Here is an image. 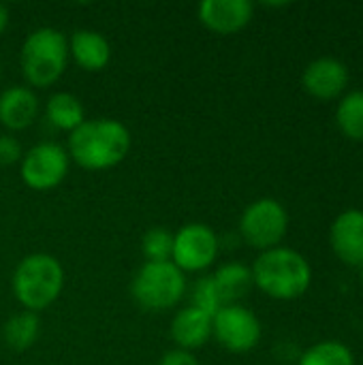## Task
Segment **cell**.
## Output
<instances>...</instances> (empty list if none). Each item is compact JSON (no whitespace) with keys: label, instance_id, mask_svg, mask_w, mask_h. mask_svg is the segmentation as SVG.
Segmentation results:
<instances>
[{"label":"cell","instance_id":"obj_1","mask_svg":"<svg viewBox=\"0 0 363 365\" xmlns=\"http://www.w3.org/2000/svg\"><path fill=\"white\" fill-rule=\"evenodd\" d=\"M131 150L128 128L111 118L86 120L68 135V158L86 171H103L120 165Z\"/></svg>","mask_w":363,"mask_h":365},{"label":"cell","instance_id":"obj_2","mask_svg":"<svg viewBox=\"0 0 363 365\" xmlns=\"http://www.w3.org/2000/svg\"><path fill=\"white\" fill-rule=\"evenodd\" d=\"M252 282L274 299H295L310 287L308 261L291 248L265 250L252 265Z\"/></svg>","mask_w":363,"mask_h":365},{"label":"cell","instance_id":"obj_3","mask_svg":"<svg viewBox=\"0 0 363 365\" xmlns=\"http://www.w3.org/2000/svg\"><path fill=\"white\" fill-rule=\"evenodd\" d=\"M13 295L28 312H41L49 308L62 293L64 269L51 255L34 252L19 261L13 272Z\"/></svg>","mask_w":363,"mask_h":365},{"label":"cell","instance_id":"obj_4","mask_svg":"<svg viewBox=\"0 0 363 365\" xmlns=\"http://www.w3.org/2000/svg\"><path fill=\"white\" fill-rule=\"evenodd\" d=\"M68 64V38L56 28H36L19 51V66L30 86H53Z\"/></svg>","mask_w":363,"mask_h":365},{"label":"cell","instance_id":"obj_5","mask_svg":"<svg viewBox=\"0 0 363 365\" xmlns=\"http://www.w3.org/2000/svg\"><path fill=\"white\" fill-rule=\"evenodd\" d=\"M133 297L145 310H169L186 293V276L171 261L145 263L133 280Z\"/></svg>","mask_w":363,"mask_h":365},{"label":"cell","instance_id":"obj_6","mask_svg":"<svg viewBox=\"0 0 363 365\" xmlns=\"http://www.w3.org/2000/svg\"><path fill=\"white\" fill-rule=\"evenodd\" d=\"M287 227H289L287 210L276 199H259L250 203L240 218L242 237L252 248H261V250L276 248V244L285 237Z\"/></svg>","mask_w":363,"mask_h":365},{"label":"cell","instance_id":"obj_7","mask_svg":"<svg viewBox=\"0 0 363 365\" xmlns=\"http://www.w3.org/2000/svg\"><path fill=\"white\" fill-rule=\"evenodd\" d=\"M19 173L28 188L39 192L51 190L68 173V152L51 141L39 143L21 156Z\"/></svg>","mask_w":363,"mask_h":365},{"label":"cell","instance_id":"obj_8","mask_svg":"<svg viewBox=\"0 0 363 365\" xmlns=\"http://www.w3.org/2000/svg\"><path fill=\"white\" fill-rule=\"evenodd\" d=\"M216 255L218 237L201 222H188L173 235L171 263L180 272H203L214 263Z\"/></svg>","mask_w":363,"mask_h":365},{"label":"cell","instance_id":"obj_9","mask_svg":"<svg viewBox=\"0 0 363 365\" xmlns=\"http://www.w3.org/2000/svg\"><path fill=\"white\" fill-rule=\"evenodd\" d=\"M212 334L227 351L248 353L261 340V323L248 308L231 304L212 317Z\"/></svg>","mask_w":363,"mask_h":365},{"label":"cell","instance_id":"obj_10","mask_svg":"<svg viewBox=\"0 0 363 365\" xmlns=\"http://www.w3.org/2000/svg\"><path fill=\"white\" fill-rule=\"evenodd\" d=\"M252 2L248 0H203L199 4V21L216 34H233L252 19Z\"/></svg>","mask_w":363,"mask_h":365},{"label":"cell","instance_id":"obj_11","mask_svg":"<svg viewBox=\"0 0 363 365\" xmlns=\"http://www.w3.org/2000/svg\"><path fill=\"white\" fill-rule=\"evenodd\" d=\"M304 88L317 96V98H334L336 94H340L349 81V68L344 66V62L336 60V58H319L312 60L306 71H304Z\"/></svg>","mask_w":363,"mask_h":365},{"label":"cell","instance_id":"obj_12","mask_svg":"<svg viewBox=\"0 0 363 365\" xmlns=\"http://www.w3.org/2000/svg\"><path fill=\"white\" fill-rule=\"evenodd\" d=\"M39 115V98L26 86H11L0 94V124L9 130H24Z\"/></svg>","mask_w":363,"mask_h":365},{"label":"cell","instance_id":"obj_13","mask_svg":"<svg viewBox=\"0 0 363 365\" xmlns=\"http://www.w3.org/2000/svg\"><path fill=\"white\" fill-rule=\"evenodd\" d=\"M332 246L349 265H363V212L349 210L332 225Z\"/></svg>","mask_w":363,"mask_h":365},{"label":"cell","instance_id":"obj_14","mask_svg":"<svg viewBox=\"0 0 363 365\" xmlns=\"http://www.w3.org/2000/svg\"><path fill=\"white\" fill-rule=\"evenodd\" d=\"M173 342L178 344L180 351H195L201 349L210 336H212V317L208 312H203L197 306H188L182 308L173 321H171V329H169Z\"/></svg>","mask_w":363,"mask_h":365},{"label":"cell","instance_id":"obj_15","mask_svg":"<svg viewBox=\"0 0 363 365\" xmlns=\"http://www.w3.org/2000/svg\"><path fill=\"white\" fill-rule=\"evenodd\" d=\"M68 56H73L77 66H81L83 71L96 73L109 64L111 47H109V41L101 32L77 30V32H73V36L68 41Z\"/></svg>","mask_w":363,"mask_h":365},{"label":"cell","instance_id":"obj_16","mask_svg":"<svg viewBox=\"0 0 363 365\" xmlns=\"http://www.w3.org/2000/svg\"><path fill=\"white\" fill-rule=\"evenodd\" d=\"M212 284L223 306L237 304L252 289V272L242 263H227L212 276Z\"/></svg>","mask_w":363,"mask_h":365},{"label":"cell","instance_id":"obj_17","mask_svg":"<svg viewBox=\"0 0 363 365\" xmlns=\"http://www.w3.org/2000/svg\"><path fill=\"white\" fill-rule=\"evenodd\" d=\"M45 115L51 126H56L58 130H66V133H73L77 126H81L86 122L83 105L71 92L51 94L45 105Z\"/></svg>","mask_w":363,"mask_h":365},{"label":"cell","instance_id":"obj_18","mask_svg":"<svg viewBox=\"0 0 363 365\" xmlns=\"http://www.w3.org/2000/svg\"><path fill=\"white\" fill-rule=\"evenodd\" d=\"M39 331H41V321L34 312H19V314H13L6 323H4V329H2V336H4V342L9 349L13 351H26L30 349L36 338H39Z\"/></svg>","mask_w":363,"mask_h":365},{"label":"cell","instance_id":"obj_19","mask_svg":"<svg viewBox=\"0 0 363 365\" xmlns=\"http://www.w3.org/2000/svg\"><path fill=\"white\" fill-rule=\"evenodd\" d=\"M338 126L351 139H363V90H353L347 94L336 111Z\"/></svg>","mask_w":363,"mask_h":365},{"label":"cell","instance_id":"obj_20","mask_svg":"<svg viewBox=\"0 0 363 365\" xmlns=\"http://www.w3.org/2000/svg\"><path fill=\"white\" fill-rule=\"evenodd\" d=\"M300 365H355V359L342 342H321L302 355Z\"/></svg>","mask_w":363,"mask_h":365},{"label":"cell","instance_id":"obj_21","mask_svg":"<svg viewBox=\"0 0 363 365\" xmlns=\"http://www.w3.org/2000/svg\"><path fill=\"white\" fill-rule=\"evenodd\" d=\"M141 250H143L148 263H165V261H171L173 233H169L167 229H150L143 235Z\"/></svg>","mask_w":363,"mask_h":365},{"label":"cell","instance_id":"obj_22","mask_svg":"<svg viewBox=\"0 0 363 365\" xmlns=\"http://www.w3.org/2000/svg\"><path fill=\"white\" fill-rule=\"evenodd\" d=\"M193 306L201 308V310L208 312L210 317H214V314L223 308V304H220V299H218V293H216V289H214V284H212V278H203V280L197 284V289H195V304H193Z\"/></svg>","mask_w":363,"mask_h":365},{"label":"cell","instance_id":"obj_23","mask_svg":"<svg viewBox=\"0 0 363 365\" xmlns=\"http://www.w3.org/2000/svg\"><path fill=\"white\" fill-rule=\"evenodd\" d=\"M21 145L11 135H0V167H9L21 158Z\"/></svg>","mask_w":363,"mask_h":365},{"label":"cell","instance_id":"obj_24","mask_svg":"<svg viewBox=\"0 0 363 365\" xmlns=\"http://www.w3.org/2000/svg\"><path fill=\"white\" fill-rule=\"evenodd\" d=\"M160 365H199V361L195 359L193 353L175 349V351H169V353L163 355Z\"/></svg>","mask_w":363,"mask_h":365},{"label":"cell","instance_id":"obj_25","mask_svg":"<svg viewBox=\"0 0 363 365\" xmlns=\"http://www.w3.org/2000/svg\"><path fill=\"white\" fill-rule=\"evenodd\" d=\"M6 26H9V9L0 2V34L6 30Z\"/></svg>","mask_w":363,"mask_h":365},{"label":"cell","instance_id":"obj_26","mask_svg":"<svg viewBox=\"0 0 363 365\" xmlns=\"http://www.w3.org/2000/svg\"><path fill=\"white\" fill-rule=\"evenodd\" d=\"M362 280H363V272H362Z\"/></svg>","mask_w":363,"mask_h":365}]
</instances>
